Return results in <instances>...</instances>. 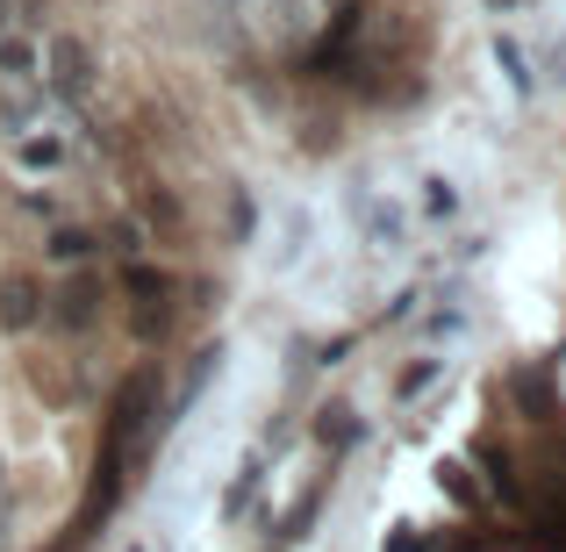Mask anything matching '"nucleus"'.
Masks as SVG:
<instances>
[{"instance_id": "9d476101", "label": "nucleus", "mask_w": 566, "mask_h": 552, "mask_svg": "<svg viewBox=\"0 0 566 552\" xmlns=\"http://www.w3.org/2000/svg\"><path fill=\"white\" fill-rule=\"evenodd\" d=\"M123 288H129V294H166V273H151V265H137V259H129Z\"/></svg>"}, {"instance_id": "412c9836", "label": "nucleus", "mask_w": 566, "mask_h": 552, "mask_svg": "<svg viewBox=\"0 0 566 552\" xmlns=\"http://www.w3.org/2000/svg\"><path fill=\"white\" fill-rule=\"evenodd\" d=\"M488 8H510V0H488Z\"/></svg>"}, {"instance_id": "dca6fc26", "label": "nucleus", "mask_w": 566, "mask_h": 552, "mask_svg": "<svg viewBox=\"0 0 566 552\" xmlns=\"http://www.w3.org/2000/svg\"><path fill=\"white\" fill-rule=\"evenodd\" d=\"M423 201H430V216H452V208H459V194H452V180H430Z\"/></svg>"}, {"instance_id": "6e6552de", "label": "nucleus", "mask_w": 566, "mask_h": 552, "mask_svg": "<svg viewBox=\"0 0 566 552\" xmlns=\"http://www.w3.org/2000/svg\"><path fill=\"white\" fill-rule=\"evenodd\" d=\"M495 58H502V72H510V86H516V94H531V72H524V51H516L510 37H495Z\"/></svg>"}, {"instance_id": "6ab92c4d", "label": "nucleus", "mask_w": 566, "mask_h": 552, "mask_svg": "<svg viewBox=\"0 0 566 552\" xmlns=\"http://www.w3.org/2000/svg\"><path fill=\"white\" fill-rule=\"evenodd\" d=\"M0 531H8V467H0Z\"/></svg>"}, {"instance_id": "1a4fd4ad", "label": "nucleus", "mask_w": 566, "mask_h": 552, "mask_svg": "<svg viewBox=\"0 0 566 552\" xmlns=\"http://www.w3.org/2000/svg\"><path fill=\"white\" fill-rule=\"evenodd\" d=\"M251 222H259V216H251V194H244V187H230V237H237V244L251 237Z\"/></svg>"}, {"instance_id": "f03ea898", "label": "nucleus", "mask_w": 566, "mask_h": 552, "mask_svg": "<svg viewBox=\"0 0 566 552\" xmlns=\"http://www.w3.org/2000/svg\"><path fill=\"white\" fill-rule=\"evenodd\" d=\"M43 323V288H36V273H22V265H14L8 280H0V331H36Z\"/></svg>"}, {"instance_id": "ddd939ff", "label": "nucleus", "mask_w": 566, "mask_h": 552, "mask_svg": "<svg viewBox=\"0 0 566 552\" xmlns=\"http://www.w3.org/2000/svg\"><path fill=\"white\" fill-rule=\"evenodd\" d=\"M57 152H65L57 137H29L22 144V166H57Z\"/></svg>"}, {"instance_id": "2eb2a0df", "label": "nucleus", "mask_w": 566, "mask_h": 552, "mask_svg": "<svg viewBox=\"0 0 566 552\" xmlns=\"http://www.w3.org/2000/svg\"><path fill=\"white\" fill-rule=\"evenodd\" d=\"M366 230H374V237H387V244H395V237H401V216H395V208H366Z\"/></svg>"}, {"instance_id": "aec40b11", "label": "nucleus", "mask_w": 566, "mask_h": 552, "mask_svg": "<svg viewBox=\"0 0 566 552\" xmlns=\"http://www.w3.org/2000/svg\"><path fill=\"white\" fill-rule=\"evenodd\" d=\"M14 22V0H0V29H8Z\"/></svg>"}, {"instance_id": "7ed1b4c3", "label": "nucleus", "mask_w": 566, "mask_h": 552, "mask_svg": "<svg viewBox=\"0 0 566 552\" xmlns=\"http://www.w3.org/2000/svg\"><path fill=\"white\" fill-rule=\"evenodd\" d=\"M51 302V323H65V331H94V316H101V280H65L57 294H43Z\"/></svg>"}, {"instance_id": "f3484780", "label": "nucleus", "mask_w": 566, "mask_h": 552, "mask_svg": "<svg viewBox=\"0 0 566 552\" xmlns=\"http://www.w3.org/2000/svg\"><path fill=\"white\" fill-rule=\"evenodd\" d=\"M108 237H115V251H123V259H137V222H115Z\"/></svg>"}, {"instance_id": "f257e3e1", "label": "nucleus", "mask_w": 566, "mask_h": 552, "mask_svg": "<svg viewBox=\"0 0 566 552\" xmlns=\"http://www.w3.org/2000/svg\"><path fill=\"white\" fill-rule=\"evenodd\" d=\"M43 80H51L57 101H72V108H80V101L94 94V51H86L80 37H65V29H57V37L43 43Z\"/></svg>"}, {"instance_id": "9b49d317", "label": "nucleus", "mask_w": 566, "mask_h": 552, "mask_svg": "<svg viewBox=\"0 0 566 552\" xmlns=\"http://www.w3.org/2000/svg\"><path fill=\"white\" fill-rule=\"evenodd\" d=\"M438 488H444V496H459V502H481V496H473V481H467V467H452V459L438 467Z\"/></svg>"}, {"instance_id": "f8f14e48", "label": "nucleus", "mask_w": 566, "mask_h": 552, "mask_svg": "<svg viewBox=\"0 0 566 552\" xmlns=\"http://www.w3.org/2000/svg\"><path fill=\"white\" fill-rule=\"evenodd\" d=\"M438 373H444V360H416L409 373H401V395H423V387L438 381Z\"/></svg>"}, {"instance_id": "a211bd4d", "label": "nucleus", "mask_w": 566, "mask_h": 552, "mask_svg": "<svg viewBox=\"0 0 566 552\" xmlns=\"http://www.w3.org/2000/svg\"><path fill=\"white\" fill-rule=\"evenodd\" d=\"M387 552H423V539H416V531H409V524H401V531H395V539H387Z\"/></svg>"}, {"instance_id": "423d86ee", "label": "nucleus", "mask_w": 566, "mask_h": 552, "mask_svg": "<svg viewBox=\"0 0 566 552\" xmlns=\"http://www.w3.org/2000/svg\"><path fill=\"white\" fill-rule=\"evenodd\" d=\"M51 259H57V265L94 259V237H86V230H57V237H51Z\"/></svg>"}, {"instance_id": "4be33fe9", "label": "nucleus", "mask_w": 566, "mask_h": 552, "mask_svg": "<svg viewBox=\"0 0 566 552\" xmlns=\"http://www.w3.org/2000/svg\"><path fill=\"white\" fill-rule=\"evenodd\" d=\"M459 552H473V545H459Z\"/></svg>"}, {"instance_id": "4468645a", "label": "nucleus", "mask_w": 566, "mask_h": 552, "mask_svg": "<svg viewBox=\"0 0 566 552\" xmlns=\"http://www.w3.org/2000/svg\"><path fill=\"white\" fill-rule=\"evenodd\" d=\"M144 216H151V222H180V201H172V194H144Z\"/></svg>"}, {"instance_id": "20e7f679", "label": "nucleus", "mask_w": 566, "mask_h": 552, "mask_svg": "<svg viewBox=\"0 0 566 552\" xmlns=\"http://www.w3.org/2000/svg\"><path fill=\"white\" fill-rule=\"evenodd\" d=\"M510 395L524 402V416H531V424H545V416H559V402H553V381H545L538 366H516V373H510Z\"/></svg>"}, {"instance_id": "39448f33", "label": "nucleus", "mask_w": 566, "mask_h": 552, "mask_svg": "<svg viewBox=\"0 0 566 552\" xmlns=\"http://www.w3.org/2000/svg\"><path fill=\"white\" fill-rule=\"evenodd\" d=\"M0 72H8V80H29V72H36V51H29L22 37H8V29H0Z\"/></svg>"}, {"instance_id": "0eeeda50", "label": "nucleus", "mask_w": 566, "mask_h": 552, "mask_svg": "<svg viewBox=\"0 0 566 552\" xmlns=\"http://www.w3.org/2000/svg\"><path fill=\"white\" fill-rule=\"evenodd\" d=\"M316 438H323V445H352V438H359V416H352V409H323Z\"/></svg>"}]
</instances>
